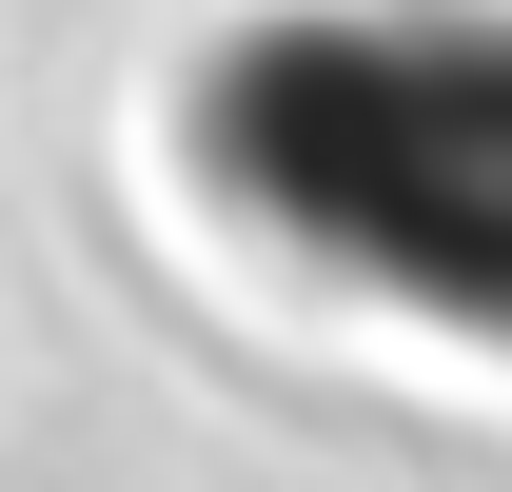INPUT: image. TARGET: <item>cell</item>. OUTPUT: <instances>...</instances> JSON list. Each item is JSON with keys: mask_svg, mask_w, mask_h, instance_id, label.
<instances>
[{"mask_svg": "<svg viewBox=\"0 0 512 492\" xmlns=\"http://www.w3.org/2000/svg\"><path fill=\"white\" fill-rule=\"evenodd\" d=\"M178 197L256 276L512 374V0H256L178 60Z\"/></svg>", "mask_w": 512, "mask_h": 492, "instance_id": "obj_1", "label": "cell"}]
</instances>
